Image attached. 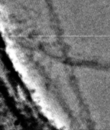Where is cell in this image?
I'll use <instances>...</instances> for the list:
<instances>
[{
	"instance_id": "obj_2",
	"label": "cell",
	"mask_w": 110,
	"mask_h": 130,
	"mask_svg": "<svg viewBox=\"0 0 110 130\" xmlns=\"http://www.w3.org/2000/svg\"><path fill=\"white\" fill-rule=\"evenodd\" d=\"M8 54L10 56V58H11V61L13 62V64H14L16 70L20 73V75H21V77H22V79L24 80V82L27 85L28 87H30L31 88H34L33 82H32L31 78L28 75L25 66L21 61L20 57L17 56V54L15 52V50H14V48L9 46L8 49Z\"/></svg>"
},
{
	"instance_id": "obj_1",
	"label": "cell",
	"mask_w": 110,
	"mask_h": 130,
	"mask_svg": "<svg viewBox=\"0 0 110 130\" xmlns=\"http://www.w3.org/2000/svg\"><path fill=\"white\" fill-rule=\"evenodd\" d=\"M33 98L35 101V102L40 107L42 111L44 113L45 116L58 128L59 129H65L66 128L65 126V124L62 122V120L59 117L57 113L49 106L46 101L37 93L33 94Z\"/></svg>"
}]
</instances>
